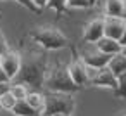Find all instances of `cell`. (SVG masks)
I'll return each instance as SVG.
<instances>
[{
    "label": "cell",
    "mask_w": 126,
    "mask_h": 116,
    "mask_svg": "<svg viewBox=\"0 0 126 116\" xmlns=\"http://www.w3.org/2000/svg\"><path fill=\"white\" fill-rule=\"evenodd\" d=\"M7 50H11V49L7 47V43H5V38L2 37V33H0V56H2V54H5Z\"/></svg>",
    "instance_id": "obj_22"
},
{
    "label": "cell",
    "mask_w": 126,
    "mask_h": 116,
    "mask_svg": "<svg viewBox=\"0 0 126 116\" xmlns=\"http://www.w3.org/2000/svg\"><path fill=\"white\" fill-rule=\"evenodd\" d=\"M47 7H48V9H54V11L61 12V14L67 9L66 0H48V2H47Z\"/></svg>",
    "instance_id": "obj_18"
},
{
    "label": "cell",
    "mask_w": 126,
    "mask_h": 116,
    "mask_svg": "<svg viewBox=\"0 0 126 116\" xmlns=\"http://www.w3.org/2000/svg\"><path fill=\"white\" fill-rule=\"evenodd\" d=\"M11 113H12L14 116H40V113L35 111L33 107H30L24 100H17L16 106L11 109Z\"/></svg>",
    "instance_id": "obj_14"
},
{
    "label": "cell",
    "mask_w": 126,
    "mask_h": 116,
    "mask_svg": "<svg viewBox=\"0 0 126 116\" xmlns=\"http://www.w3.org/2000/svg\"><path fill=\"white\" fill-rule=\"evenodd\" d=\"M107 71H110L117 80L119 78H124V73H126V57L124 54H116L109 59L107 66H105Z\"/></svg>",
    "instance_id": "obj_13"
},
{
    "label": "cell",
    "mask_w": 126,
    "mask_h": 116,
    "mask_svg": "<svg viewBox=\"0 0 126 116\" xmlns=\"http://www.w3.org/2000/svg\"><path fill=\"white\" fill-rule=\"evenodd\" d=\"M24 102H26L30 107H33L35 111L42 113V109H43V94H40V92H36V90H35V92H28Z\"/></svg>",
    "instance_id": "obj_15"
},
{
    "label": "cell",
    "mask_w": 126,
    "mask_h": 116,
    "mask_svg": "<svg viewBox=\"0 0 126 116\" xmlns=\"http://www.w3.org/2000/svg\"><path fill=\"white\" fill-rule=\"evenodd\" d=\"M66 5L69 9H86L88 0H66Z\"/></svg>",
    "instance_id": "obj_19"
},
{
    "label": "cell",
    "mask_w": 126,
    "mask_h": 116,
    "mask_svg": "<svg viewBox=\"0 0 126 116\" xmlns=\"http://www.w3.org/2000/svg\"><path fill=\"white\" fill-rule=\"evenodd\" d=\"M126 16L124 0H104V18H121Z\"/></svg>",
    "instance_id": "obj_12"
},
{
    "label": "cell",
    "mask_w": 126,
    "mask_h": 116,
    "mask_svg": "<svg viewBox=\"0 0 126 116\" xmlns=\"http://www.w3.org/2000/svg\"><path fill=\"white\" fill-rule=\"evenodd\" d=\"M117 116H126V111H121V113H119Z\"/></svg>",
    "instance_id": "obj_26"
},
{
    "label": "cell",
    "mask_w": 126,
    "mask_h": 116,
    "mask_svg": "<svg viewBox=\"0 0 126 116\" xmlns=\"http://www.w3.org/2000/svg\"><path fill=\"white\" fill-rule=\"evenodd\" d=\"M14 2H17V4H21L23 7H26V9H30L31 12H38V9L31 4V0H14Z\"/></svg>",
    "instance_id": "obj_20"
},
{
    "label": "cell",
    "mask_w": 126,
    "mask_h": 116,
    "mask_svg": "<svg viewBox=\"0 0 126 116\" xmlns=\"http://www.w3.org/2000/svg\"><path fill=\"white\" fill-rule=\"evenodd\" d=\"M0 68L4 69V73L12 81L14 76L19 73V68H21V54L14 52V50H7L5 54L0 56Z\"/></svg>",
    "instance_id": "obj_7"
},
{
    "label": "cell",
    "mask_w": 126,
    "mask_h": 116,
    "mask_svg": "<svg viewBox=\"0 0 126 116\" xmlns=\"http://www.w3.org/2000/svg\"><path fill=\"white\" fill-rule=\"evenodd\" d=\"M93 47H95L98 52H102L104 56H109V57H112V56H116V54H124V52H126L124 45H121V43H117V42H114V40H110V38H105V37H102L98 42H95Z\"/></svg>",
    "instance_id": "obj_11"
},
{
    "label": "cell",
    "mask_w": 126,
    "mask_h": 116,
    "mask_svg": "<svg viewBox=\"0 0 126 116\" xmlns=\"http://www.w3.org/2000/svg\"><path fill=\"white\" fill-rule=\"evenodd\" d=\"M67 68V73H69V78H71V81L78 87V88H81V87H85V85H88V76H86V68H85V64L76 57L69 66H66Z\"/></svg>",
    "instance_id": "obj_10"
},
{
    "label": "cell",
    "mask_w": 126,
    "mask_h": 116,
    "mask_svg": "<svg viewBox=\"0 0 126 116\" xmlns=\"http://www.w3.org/2000/svg\"><path fill=\"white\" fill-rule=\"evenodd\" d=\"M43 88L47 92L52 94H74L76 90H79L69 78L67 68L62 64H55V66H48L47 76L43 80Z\"/></svg>",
    "instance_id": "obj_3"
},
{
    "label": "cell",
    "mask_w": 126,
    "mask_h": 116,
    "mask_svg": "<svg viewBox=\"0 0 126 116\" xmlns=\"http://www.w3.org/2000/svg\"><path fill=\"white\" fill-rule=\"evenodd\" d=\"M85 66L88 68H93V69H104L109 62V56H104L102 52H98L95 47L92 50H86V52H81V56L78 57Z\"/></svg>",
    "instance_id": "obj_8"
},
{
    "label": "cell",
    "mask_w": 126,
    "mask_h": 116,
    "mask_svg": "<svg viewBox=\"0 0 126 116\" xmlns=\"http://www.w3.org/2000/svg\"><path fill=\"white\" fill-rule=\"evenodd\" d=\"M123 83H124V78H119V80H117L110 71H107V69L104 68V69L98 71V75H97L88 85H90V87H95V88H109V90L114 92V90H117Z\"/></svg>",
    "instance_id": "obj_6"
},
{
    "label": "cell",
    "mask_w": 126,
    "mask_h": 116,
    "mask_svg": "<svg viewBox=\"0 0 126 116\" xmlns=\"http://www.w3.org/2000/svg\"><path fill=\"white\" fill-rule=\"evenodd\" d=\"M0 2H5V0H0Z\"/></svg>",
    "instance_id": "obj_28"
},
{
    "label": "cell",
    "mask_w": 126,
    "mask_h": 116,
    "mask_svg": "<svg viewBox=\"0 0 126 116\" xmlns=\"http://www.w3.org/2000/svg\"><path fill=\"white\" fill-rule=\"evenodd\" d=\"M104 37V18H95L83 28V40L88 43H95Z\"/></svg>",
    "instance_id": "obj_9"
},
{
    "label": "cell",
    "mask_w": 126,
    "mask_h": 116,
    "mask_svg": "<svg viewBox=\"0 0 126 116\" xmlns=\"http://www.w3.org/2000/svg\"><path fill=\"white\" fill-rule=\"evenodd\" d=\"M30 38L43 50H61L69 47V38L57 26H36L30 31Z\"/></svg>",
    "instance_id": "obj_2"
},
{
    "label": "cell",
    "mask_w": 126,
    "mask_h": 116,
    "mask_svg": "<svg viewBox=\"0 0 126 116\" xmlns=\"http://www.w3.org/2000/svg\"><path fill=\"white\" fill-rule=\"evenodd\" d=\"M76 109V99L73 94H43V109L40 116H54V114H69L73 116Z\"/></svg>",
    "instance_id": "obj_4"
},
{
    "label": "cell",
    "mask_w": 126,
    "mask_h": 116,
    "mask_svg": "<svg viewBox=\"0 0 126 116\" xmlns=\"http://www.w3.org/2000/svg\"><path fill=\"white\" fill-rule=\"evenodd\" d=\"M9 87H11V83H0V97L9 92Z\"/></svg>",
    "instance_id": "obj_24"
},
{
    "label": "cell",
    "mask_w": 126,
    "mask_h": 116,
    "mask_svg": "<svg viewBox=\"0 0 126 116\" xmlns=\"http://www.w3.org/2000/svg\"><path fill=\"white\" fill-rule=\"evenodd\" d=\"M48 71V59L45 52H36L31 50L24 57L21 56V68L19 73L14 76L11 83H21V85H30L33 88H43V80Z\"/></svg>",
    "instance_id": "obj_1"
},
{
    "label": "cell",
    "mask_w": 126,
    "mask_h": 116,
    "mask_svg": "<svg viewBox=\"0 0 126 116\" xmlns=\"http://www.w3.org/2000/svg\"><path fill=\"white\" fill-rule=\"evenodd\" d=\"M0 83H11L9 76L4 73V69H2V68H0Z\"/></svg>",
    "instance_id": "obj_23"
},
{
    "label": "cell",
    "mask_w": 126,
    "mask_h": 116,
    "mask_svg": "<svg viewBox=\"0 0 126 116\" xmlns=\"http://www.w3.org/2000/svg\"><path fill=\"white\" fill-rule=\"evenodd\" d=\"M47 2H48V0H31V4H33L38 11L45 9V7H47Z\"/></svg>",
    "instance_id": "obj_21"
},
{
    "label": "cell",
    "mask_w": 126,
    "mask_h": 116,
    "mask_svg": "<svg viewBox=\"0 0 126 116\" xmlns=\"http://www.w3.org/2000/svg\"><path fill=\"white\" fill-rule=\"evenodd\" d=\"M28 87H24V85H21V83H11V87H9V94L16 99V100H24L26 99V95H28Z\"/></svg>",
    "instance_id": "obj_16"
},
{
    "label": "cell",
    "mask_w": 126,
    "mask_h": 116,
    "mask_svg": "<svg viewBox=\"0 0 126 116\" xmlns=\"http://www.w3.org/2000/svg\"><path fill=\"white\" fill-rule=\"evenodd\" d=\"M98 4V0H88V7H95Z\"/></svg>",
    "instance_id": "obj_25"
},
{
    "label": "cell",
    "mask_w": 126,
    "mask_h": 116,
    "mask_svg": "<svg viewBox=\"0 0 126 116\" xmlns=\"http://www.w3.org/2000/svg\"><path fill=\"white\" fill-rule=\"evenodd\" d=\"M16 99L7 92V94H4L2 97H0V109H5V111H11L14 106H16Z\"/></svg>",
    "instance_id": "obj_17"
},
{
    "label": "cell",
    "mask_w": 126,
    "mask_h": 116,
    "mask_svg": "<svg viewBox=\"0 0 126 116\" xmlns=\"http://www.w3.org/2000/svg\"><path fill=\"white\" fill-rule=\"evenodd\" d=\"M54 116H69V114H54Z\"/></svg>",
    "instance_id": "obj_27"
},
{
    "label": "cell",
    "mask_w": 126,
    "mask_h": 116,
    "mask_svg": "<svg viewBox=\"0 0 126 116\" xmlns=\"http://www.w3.org/2000/svg\"><path fill=\"white\" fill-rule=\"evenodd\" d=\"M104 18V16H102ZM126 21L121 18H104V37L124 45Z\"/></svg>",
    "instance_id": "obj_5"
}]
</instances>
